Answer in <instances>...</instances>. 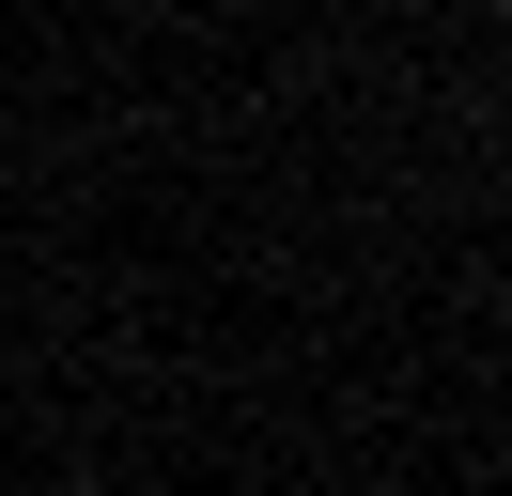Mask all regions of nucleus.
<instances>
[{"label": "nucleus", "mask_w": 512, "mask_h": 496, "mask_svg": "<svg viewBox=\"0 0 512 496\" xmlns=\"http://www.w3.org/2000/svg\"><path fill=\"white\" fill-rule=\"evenodd\" d=\"M78 496H109V481H78Z\"/></svg>", "instance_id": "nucleus-1"}]
</instances>
